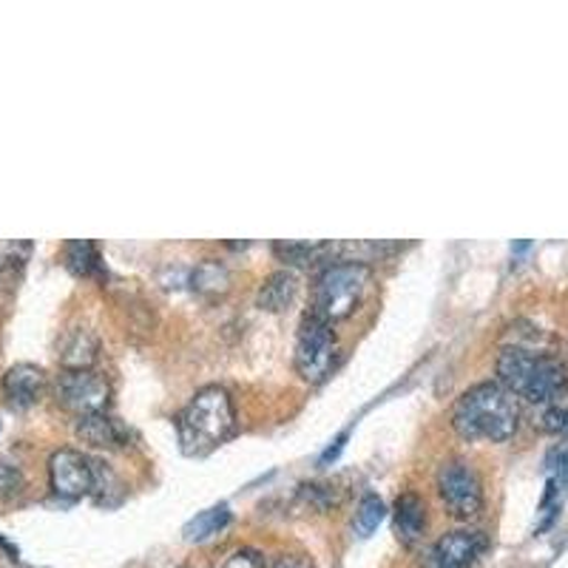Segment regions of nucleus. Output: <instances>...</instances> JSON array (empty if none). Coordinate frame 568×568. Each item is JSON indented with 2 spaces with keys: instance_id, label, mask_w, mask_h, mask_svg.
<instances>
[{
  "instance_id": "obj_1",
  "label": "nucleus",
  "mask_w": 568,
  "mask_h": 568,
  "mask_svg": "<svg viewBox=\"0 0 568 568\" xmlns=\"http://www.w3.org/2000/svg\"><path fill=\"white\" fill-rule=\"evenodd\" d=\"M520 424L517 398L504 384L489 382L466 389L453 409L455 433L466 440H509Z\"/></svg>"
},
{
  "instance_id": "obj_2",
  "label": "nucleus",
  "mask_w": 568,
  "mask_h": 568,
  "mask_svg": "<svg viewBox=\"0 0 568 568\" xmlns=\"http://www.w3.org/2000/svg\"><path fill=\"white\" fill-rule=\"evenodd\" d=\"M182 453L191 458H205L216 446L236 435V409L227 389L205 387L187 400L176 420Z\"/></svg>"
},
{
  "instance_id": "obj_3",
  "label": "nucleus",
  "mask_w": 568,
  "mask_h": 568,
  "mask_svg": "<svg viewBox=\"0 0 568 568\" xmlns=\"http://www.w3.org/2000/svg\"><path fill=\"white\" fill-rule=\"evenodd\" d=\"M497 378H500L497 384H504L515 398L529 400L531 407L546 404L568 389V373L555 355L535 353L515 344L504 347L497 355Z\"/></svg>"
},
{
  "instance_id": "obj_4",
  "label": "nucleus",
  "mask_w": 568,
  "mask_h": 568,
  "mask_svg": "<svg viewBox=\"0 0 568 568\" xmlns=\"http://www.w3.org/2000/svg\"><path fill=\"white\" fill-rule=\"evenodd\" d=\"M369 278L373 273L364 265H347V262L329 265L316 282V298H313L311 313H316L327 324L349 318L367 296Z\"/></svg>"
},
{
  "instance_id": "obj_5",
  "label": "nucleus",
  "mask_w": 568,
  "mask_h": 568,
  "mask_svg": "<svg viewBox=\"0 0 568 568\" xmlns=\"http://www.w3.org/2000/svg\"><path fill=\"white\" fill-rule=\"evenodd\" d=\"M336 367V336L333 324L318 318L316 313H307L298 327L296 342V369L304 382L318 384Z\"/></svg>"
},
{
  "instance_id": "obj_6",
  "label": "nucleus",
  "mask_w": 568,
  "mask_h": 568,
  "mask_svg": "<svg viewBox=\"0 0 568 568\" xmlns=\"http://www.w3.org/2000/svg\"><path fill=\"white\" fill-rule=\"evenodd\" d=\"M438 495L446 509L455 517H478L484 509V486H480L478 471L471 469L464 458H453L440 464L438 469Z\"/></svg>"
},
{
  "instance_id": "obj_7",
  "label": "nucleus",
  "mask_w": 568,
  "mask_h": 568,
  "mask_svg": "<svg viewBox=\"0 0 568 568\" xmlns=\"http://www.w3.org/2000/svg\"><path fill=\"white\" fill-rule=\"evenodd\" d=\"M54 398L63 409L80 415L103 413L111 398V387L94 369H63L54 382Z\"/></svg>"
},
{
  "instance_id": "obj_8",
  "label": "nucleus",
  "mask_w": 568,
  "mask_h": 568,
  "mask_svg": "<svg viewBox=\"0 0 568 568\" xmlns=\"http://www.w3.org/2000/svg\"><path fill=\"white\" fill-rule=\"evenodd\" d=\"M49 480H52L54 495L65 500H80L94 491V460L85 458L78 449H60L49 460Z\"/></svg>"
},
{
  "instance_id": "obj_9",
  "label": "nucleus",
  "mask_w": 568,
  "mask_h": 568,
  "mask_svg": "<svg viewBox=\"0 0 568 568\" xmlns=\"http://www.w3.org/2000/svg\"><path fill=\"white\" fill-rule=\"evenodd\" d=\"M486 540L484 531L458 529L440 537L429 555H426V568H475L484 557Z\"/></svg>"
},
{
  "instance_id": "obj_10",
  "label": "nucleus",
  "mask_w": 568,
  "mask_h": 568,
  "mask_svg": "<svg viewBox=\"0 0 568 568\" xmlns=\"http://www.w3.org/2000/svg\"><path fill=\"white\" fill-rule=\"evenodd\" d=\"M45 387V373L34 364H14L3 375V393L12 407H32Z\"/></svg>"
},
{
  "instance_id": "obj_11",
  "label": "nucleus",
  "mask_w": 568,
  "mask_h": 568,
  "mask_svg": "<svg viewBox=\"0 0 568 568\" xmlns=\"http://www.w3.org/2000/svg\"><path fill=\"white\" fill-rule=\"evenodd\" d=\"M100 342L89 327H74L60 338V364L63 369H91L98 362Z\"/></svg>"
},
{
  "instance_id": "obj_12",
  "label": "nucleus",
  "mask_w": 568,
  "mask_h": 568,
  "mask_svg": "<svg viewBox=\"0 0 568 568\" xmlns=\"http://www.w3.org/2000/svg\"><path fill=\"white\" fill-rule=\"evenodd\" d=\"M298 296V276L293 271H276L258 287L256 304L267 313L287 311Z\"/></svg>"
},
{
  "instance_id": "obj_13",
  "label": "nucleus",
  "mask_w": 568,
  "mask_h": 568,
  "mask_svg": "<svg viewBox=\"0 0 568 568\" xmlns=\"http://www.w3.org/2000/svg\"><path fill=\"white\" fill-rule=\"evenodd\" d=\"M74 429H78L80 440H85L91 446H103V449H114V446H123L129 440V433H125L123 426L116 424L114 418H109L105 413L80 415Z\"/></svg>"
},
{
  "instance_id": "obj_14",
  "label": "nucleus",
  "mask_w": 568,
  "mask_h": 568,
  "mask_svg": "<svg viewBox=\"0 0 568 568\" xmlns=\"http://www.w3.org/2000/svg\"><path fill=\"white\" fill-rule=\"evenodd\" d=\"M426 529V506L418 495L407 491L395 500V531L404 546H415Z\"/></svg>"
},
{
  "instance_id": "obj_15",
  "label": "nucleus",
  "mask_w": 568,
  "mask_h": 568,
  "mask_svg": "<svg viewBox=\"0 0 568 568\" xmlns=\"http://www.w3.org/2000/svg\"><path fill=\"white\" fill-rule=\"evenodd\" d=\"M227 524H231V509H227V504L213 506V509L200 511V515H196L194 520L185 526V540H191V542L207 540L211 535H216V531L225 529Z\"/></svg>"
},
{
  "instance_id": "obj_16",
  "label": "nucleus",
  "mask_w": 568,
  "mask_h": 568,
  "mask_svg": "<svg viewBox=\"0 0 568 568\" xmlns=\"http://www.w3.org/2000/svg\"><path fill=\"white\" fill-rule=\"evenodd\" d=\"M63 258L65 267L74 276H94V273H100V253L94 242H69L63 247Z\"/></svg>"
},
{
  "instance_id": "obj_17",
  "label": "nucleus",
  "mask_w": 568,
  "mask_h": 568,
  "mask_svg": "<svg viewBox=\"0 0 568 568\" xmlns=\"http://www.w3.org/2000/svg\"><path fill=\"white\" fill-rule=\"evenodd\" d=\"M227 284H231V273L222 262L216 258H207L194 271V291L205 293V296H216V293H225Z\"/></svg>"
},
{
  "instance_id": "obj_18",
  "label": "nucleus",
  "mask_w": 568,
  "mask_h": 568,
  "mask_svg": "<svg viewBox=\"0 0 568 568\" xmlns=\"http://www.w3.org/2000/svg\"><path fill=\"white\" fill-rule=\"evenodd\" d=\"M29 253H32L29 242H0V287H7L23 271Z\"/></svg>"
},
{
  "instance_id": "obj_19",
  "label": "nucleus",
  "mask_w": 568,
  "mask_h": 568,
  "mask_svg": "<svg viewBox=\"0 0 568 568\" xmlns=\"http://www.w3.org/2000/svg\"><path fill=\"white\" fill-rule=\"evenodd\" d=\"M384 515H387V509H384L382 497H375V495L362 497V504H358V509H355V524H353L355 535L358 537L373 535V531L382 526Z\"/></svg>"
},
{
  "instance_id": "obj_20",
  "label": "nucleus",
  "mask_w": 568,
  "mask_h": 568,
  "mask_svg": "<svg viewBox=\"0 0 568 568\" xmlns=\"http://www.w3.org/2000/svg\"><path fill=\"white\" fill-rule=\"evenodd\" d=\"M273 253H276L282 262H291V265H307V262H316V258L327 256L329 253V245H296V242H278V245H273Z\"/></svg>"
},
{
  "instance_id": "obj_21",
  "label": "nucleus",
  "mask_w": 568,
  "mask_h": 568,
  "mask_svg": "<svg viewBox=\"0 0 568 568\" xmlns=\"http://www.w3.org/2000/svg\"><path fill=\"white\" fill-rule=\"evenodd\" d=\"M298 497L304 504L311 506L313 511H329L338 504V491L333 489V484H304L298 489Z\"/></svg>"
},
{
  "instance_id": "obj_22",
  "label": "nucleus",
  "mask_w": 568,
  "mask_h": 568,
  "mask_svg": "<svg viewBox=\"0 0 568 568\" xmlns=\"http://www.w3.org/2000/svg\"><path fill=\"white\" fill-rule=\"evenodd\" d=\"M23 489V471L0 458V497H14Z\"/></svg>"
},
{
  "instance_id": "obj_23",
  "label": "nucleus",
  "mask_w": 568,
  "mask_h": 568,
  "mask_svg": "<svg viewBox=\"0 0 568 568\" xmlns=\"http://www.w3.org/2000/svg\"><path fill=\"white\" fill-rule=\"evenodd\" d=\"M220 568H265V560L256 549H236L225 557Z\"/></svg>"
},
{
  "instance_id": "obj_24",
  "label": "nucleus",
  "mask_w": 568,
  "mask_h": 568,
  "mask_svg": "<svg viewBox=\"0 0 568 568\" xmlns=\"http://www.w3.org/2000/svg\"><path fill=\"white\" fill-rule=\"evenodd\" d=\"M344 440H347V433L338 435V438L333 440V444H329L327 449H324L322 458H318V464H322V466H329V460H336L338 455H342V449H344Z\"/></svg>"
},
{
  "instance_id": "obj_25",
  "label": "nucleus",
  "mask_w": 568,
  "mask_h": 568,
  "mask_svg": "<svg viewBox=\"0 0 568 568\" xmlns=\"http://www.w3.org/2000/svg\"><path fill=\"white\" fill-rule=\"evenodd\" d=\"M273 568H316L307 557H298V555H287V557H278L273 562Z\"/></svg>"
}]
</instances>
